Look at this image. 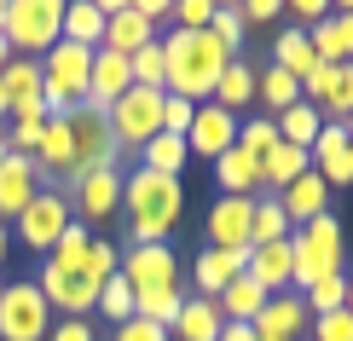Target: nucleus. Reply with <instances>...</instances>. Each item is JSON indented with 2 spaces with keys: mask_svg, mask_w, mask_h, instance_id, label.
<instances>
[{
  "mask_svg": "<svg viewBox=\"0 0 353 341\" xmlns=\"http://www.w3.org/2000/svg\"><path fill=\"white\" fill-rule=\"evenodd\" d=\"M157 41H163V64H168L163 93L185 99V105H209L220 70L232 64V52L220 47L209 29H168V35H157Z\"/></svg>",
  "mask_w": 353,
  "mask_h": 341,
  "instance_id": "f257e3e1",
  "label": "nucleus"
},
{
  "mask_svg": "<svg viewBox=\"0 0 353 341\" xmlns=\"http://www.w3.org/2000/svg\"><path fill=\"white\" fill-rule=\"evenodd\" d=\"M122 214H128V237L134 243H168V231L185 214V191H180V180L134 168L122 180Z\"/></svg>",
  "mask_w": 353,
  "mask_h": 341,
  "instance_id": "f03ea898",
  "label": "nucleus"
},
{
  "mask_svg": "<svg viewBox=\"0 0 353 341\" xmlns=\"http://www.w3.org/2000/svg\"><path fill=\"white\" fill-rule=\"evenodd\" d=\"M290 249H296V272H290V289L296 295H307L330 272H347V237H342V220L336 214H319L307 226H296L290 231Z\"/></svg>",
  "mask_w": 353,
  "mask_h": 341,
  "instance_id": "7ed1b4c3",
  "label": "nucleus"
},
{
  "mask_svg": "<svg viewBox=\"0 0 353 341\" xmlns=\"http://www.w3.org/2000/svg\"><path fill=\"white\" fill-rule=\"evenodd\" d=\"M6 35L12 58H47L64 35V0H6Z\"/></svg>",
  "mask_w": 353,
  "mask_h": 341,
  "instance_id": "20e7f679",
  "label": "nucleus"
},
{
  "mask_svg": "<svg viewBox=\"0 0 353 341\" xmlns=\"http://www.w3.org/2000/svg\"><path fill=\"white\" fill-rule=\"evenodd\" d=\"M87 76H93V52L76 47V41H58L41 58V105H47V116L87 105Z\"/></svg>",
  "mask_w": 353,
  "mask_h": 341,
  "instance_id": "39448f33",
  "label": "nucleus"
},
{
  "mask_svg": "<svg viewBox=\"0 0 353 341\" xmlns=\"http://www.w3.org/2000/svg\"><path fill=\"white\" fill-rule=\"evenodd\" d=\"M64 127H70V185L76 180H87V174H99V168H116V139H110V122H105V110H87V105H76V110H64Z\"/></svg>",
  "mask_w": 353,
  "mask_h": 341,
  "instance_id": "423d86ee",
  "label": "nucleus"
},
{
  "mask_svg": "<svg viewBox=\"0 0 353 341\" xmlns=\"http://www.w3.org/2000/svg\"><path fill=\"white\" fill-rule=\"evenodd\" d=\"M105 122H110L116 151H145V145L163 133V93H151V87H128V93L105 110Z\"/></svg>",
  "mask_w": 353,
  "mask_h": 341,
  "instance_id": "0eeeda50",
  "label": "nucleus"
},
{
  "mask_svg": "<svg viewBox=\"0 0 353 341\" xmlns=\"http://www.w3.org/2000/svg\"><path fill=\"white\" fill-rule=\"evenodd\" d=\"M47 330H52V307L35 289V278L6 284V295H0V341H47Z\"/></svg>",
  "mask_w": 353,
  "mask_h": 341,
  "instance_id": "6e6552de",
  "label": "nucleus"
},
{
  "mask_svg": "<svg viewBox=\"0 0 353 341\" xmlns=\"http://www.w3.org/2000/svg\"><path fill=\"white\" fill-rule=\"evenodd\" d=\"M70 220H76V214H70V197L52 185V191H41V197L29 203L18 220H12V226H18L12 237H18L23 249H35V255H52V243L70 231Z\"/></svg>",
  "mask_w": 353,
  "mask_h": 341,
  "instance_id": "1a4fd4ad",
  "label": "nucleus"
},
{
  "mask_svg": "<svg viewBox=\"0 0 353 341\" xmlns=\"http://www.w3.org/2000/svg\"><path fill=\"white\" fill-rule=\"evenodd\" d=\"M35 289L47 295V307H58L64 318H87V313L99 307V289H105V284H93L81 266H52V260H41Z\"/></svg>",
  "mask_w": 353,
  "mask_h": 341,
  "instance_id": "9d476101",
  "label": "nucleus"
},
{
  "mask_svg": "<svg viewBox=\"0 0 353 341\" xmlns=\"http://www.w3.org/2000/svg\"><path fill=\"white\" fill-rule=\"evenodd\" d=\"M116 272H122V284L134 295H145V289H180V255H174L168 243H134Z\"/></svg>",
  "mask_w": 353,
  "mask_h": 341,
  "instance_id": "9b49d317",
  "label": "nucleus"
},
{
  "mask_svg": "<svg viewBox=\"0 0 353 341\" xmlns=\"http://www.w3.org/2000/svg\"><path fill=\"white\" fill-rule=\"evenodd\" d=\"M122 180H128L122 168H99V174H87V180H76L70 185V214H76L81 226H99L105 214H122Z\"/></svg>",
  "mask_w": 353,
  "mask_h": 341,
  "instance_id": "f8f14e48",
  "label": "nucleus"
},
{
  "mask_svg": "<svg viewBox=\"0 0 353 341\" xmlns=\"http://www.w3.org/2000/svg\"><path fill=\"white\" fill-rule=\"evenodd\" d=\"M307 168H313L330 191L353 185V139H347L342 122H325V127H319V139L307 145Z\"/></svg>",
  "mask_w": 353,
  "mask_h": 341,
  "instance_id": "ddd939ff",
  "label": "nucleus"
},
{
  "mask_svg": "<svg viewBox=\"0 0 353 341\" xmlns=\"http://www.w3.org/2000/svg\"><path fill=\"white\" fill-rule=\"evenodd\" d=\"M47 191V174H41L35 156H18L6 151V162H0V220H18L29 203Z\"/></svg>",
  "mask_w": 353,
  "mask_h": 341,
  "instance_id": "4468645a",
  "label": "nucleus"
},
{
  "mask_svg": "<svg viewBox=\"0 0 353 341\" xmlns=\"http://www.w3.org/2000/svg\"><path fill=\"white\" fill-rule=\"evenodd\" d=\"M232 145H238V116H226L220 105H197V116H191V133H185V151L214 162L226 156Z\"/></svg>",
  "mask_w": 353,
  "mask_h": 341,
  "instance_id": "2eb2a0df",
  "label": "nucleus"
},
{
  "mask_svg": "<svg viewBox=\"0 0 353 341\" xmlns=\"http://www.w3.org/2000/svg\"><path fill=\"white\" fill-rule=\"evenodd\" d=\"M307 324H313L307 301L296 289H284V295H267V307H261V318H255V335L261 341H301Z\"/></svg>",
  "mask_w": 353,
  "mask_h": 341,
  "instance_id": "dca6fc26",
  "label": "nucleus"
},
{
  "mask_svg": "<svg viewBox=\"0 0 353 341\" xmlns=\"http://www.w3.org/2000/svg\"><path fill=\"white\" fill-rule=\"evenodd\" d=\"M151 41H157V29L145 23L134 6H122V0H105V41H99L105 52H116V58H134L139 47H151Z\"/></svg>",
  "mask_w": 353,
  "mask_h": 341,
  "instance_id": "f3484780",
  "label": "nucleus"
},
{
  "mask_svg": "<svg viewBox=\"0 0 353 341\" xmlns=\"http://www.w3.org/2000/svg\"><path fill=\"white\" fill-rule=\"evenodd\" d=\"M243 266H249V249H203V255H191V284L203 301H214L232 278H243Z\"/></svg>",
  "mask_w": 353,
  "mask_h": 341,
  "instance_id": "a211bd4d",
  "label": "nucleus"
},
{
  "mask_svg": "<svg viewBox=\"0 0 353 341\" xmlns=\"http://www.w3.org/2000/svg\"><path fill=\"white\" fill-rule=\"evenodd\" d=\"M249 220H255V197H214L209 249H249Z\"/></svg>",
  "mask_w": 353,
  "mask_h": 341,
  "instance_id": "6ab92c4d",
  "label": "nucleus"
},
{
  "mask_svg": "<svg viewBox=\"0 0 353 341\" xmlns=\"http://www.w3.org/2000/svg\"><path fill=\"white\" fill-rule=\"evenodd\" d=\"M134 87V70H128V58H116L99 47L93 52V76H87V110H110L116 99Z\"/></svg>",
  "mask_w": 353,
  "mask_h": 341,
  "instance_id": "aec40b11",
  "label": "nucleus"
},
{
  "mask_svg": "<svg viewBox=\"0 0 353 341\" xmlns=\"http://www.w3.org/2000/svg\"><path fill=\"white\" fill-rule=\"evenodd\" d=\"M243 272L255 278L267 295H284L290 289V272H296V249H290V237H284V243H255Z\"/></svg>",
  "mask_w": 353,
  "mask_h": 341,
  "instance_id": "412c9836",
  "label": "nucleus"
},
{
  "mask_svg": "<svg viewBox=\"0 0 353 341\" xmlns=\"http://www.w3.org/2000/svg\"><path fill=\"white\" fill-rule=\"evenodd\" d=\"M278 203H284V220H290V226H307V220L330 214V185L319 180L313 168H307L296 185H284V191H278Z\"/></svg>",
  "mask_w": 353,
  "mask_h": 341,
  "instance_id": "4be33fe9",
  "label": "nucleus"
},
{
  "mask_svg": "<svg viewBox=\"0 0 353 341\" xmlns=\"http://www.w3.org/2000/svg\"><path fill=\"white\" fill-rule=\"evenodd\" d=\"M307 41H313L319 64H353V6L330 12L325 23H313V29H307Z\"/></svg>",
  "mask_w": 353,
  "mask_h": 341,
  "instance_id": "5701e85b",
  "label": "nucleus"
},
{
  "mask_svg": "<svg viewBox=\"0 0 353 341\" xmlns=\"http://www.w3.org/2000/svg\"><path fill=\"white\" fill-rule=\"evenodd\" d=\"M58 41H76V47L99 52V41H105V0H64V35Z\"/></svg>",
  "mask_w": 353,
  "mask_h": 341,
  "instance_id": "b1692460",
  "label": "nucleus"
},
{
  "mask_svg": "<svg viewBox=\"0 0 353 341\" xmlns=\"http://www.w3.org/2000/svg\"><path fill=\"white\" fill-rule=\"evenodd\" d=\"M272 64L284 70V76H296V81H307V76H319V52H313V41H307V29H278V41H272Z\"/></svg>",
  "mask_w": 353,
  "mask_h": 341,
  "instance_id": "393cba45",
  "label": "nucleus"
},
{
  "mask_svg": "<svg viewBox=\"0 0 353 341\" xmlns=\"http://www.w3.org/2000/svg\"><path fill=\"white\" fill-rule=\"evenodd\" d=\"M0 93H6V110L41 105V58H6V70H0Z\"/></svg>",
  "mask_w": 353,
  "mask_h": 341,
  "instance_id": "a878e982",
  "label": "nucleus"
},
{
  "mask_svg": "<svg viewBox=\"0 0 353 341\" xmlns=\"http://www.w3.org/2000/svg\"><path fill=\"white\" fill-rule=\"evenodd\" d=\"M214 180H220V197H255L261 191V162L232 145L226 156H214Z\"/></svg>",
  "mask_w": 353,
  "mask_h": 341,
  "instance_id": "bb28decb",
  "label": "nucleus"
},
{
  "mask_svg": "<svg viewBox=\"0 0 353 341\" xmlns=\"http://www.w3.org/2000/svg\"><path fill=\"white\" fill-rule=\"evenodd\" d=\"M214 307H220V318H226V324H255L261 307H267V289L243 272V278H232V284L214 295Z\"/></svg>",
  "mask_w": 353,
  "mask_h": 341,
  "instance_id": "cd10ccee",
  "label": "nucleus"
},
{
  "mask_svg": "<svg viewBox=\"0 0 353 341\" xmlns=\"http://www.w3.org/2000/svg\"><path fill=\"white\" fill-rule=\"evenodd\" d=\"M209 105H220L226 116H238L243 105H255V64L232 58V64L220 70V81H214V99H209Z\"/></svg>",
  "mask_w": 353,
  "mask_h": 341,
  "instance_id": "c85d7f7f",
  "label": "nucleus"
},
{
  "mask_svg": "<svg viewBox=\"0 0 353 341\" xmlns=\"http://www.w3.org/2000/svg\"><path fill=\"white\" fill-rule=\"evenodd\" d=\"M220 307L214 301H203V295H191V301L180 307V318H174V330L168 335H180V341H220Z\"/></svg>",
  "mask_w": 353,
  "mask_h": 341,
  "instance_id": "c756f323",
  "label": "nucleus"
},
{
  "mask_svg": "<svg viewBox=\"0 0 353 341\" xmlns=\"http://www.w3.org/2000/svg\"><path fill=\"white\" fill-rule=\"evenodd\" d=\"M185 162H191V151H185L180 133H157V139L139 151V168H145V174H163V180H180Z\"/></svg>",
  "mask_w": 353,
  "mask_h": 341,
  "instance_id": "7c9ffc66",
  "label": "nucleus"
},
{
  "mask_svg": "<svg viewBox=\"0 0 353 341\" xmlns=\"http://www.w3.org/2000/svg\"><path fill=\"white\" fill-rule=\"evenodd\" d=\"M255 99L267 105V116H284L290 105H301V81L284 76L278 64H267V70H255Z\"/></svg>",
  "mask_w": 353,
  "mask_h": 341,
  "instance_id": "2f4dec72",
  "label": "nucleus"
},
{
  "mask_svg": "<svg viewBox=\"0 0 353 341\" xmlns=\"http://www.w3.org/2000/svg\"><path fill=\"white\" fill-rule=\"evenodd\" d=\"M272 127H278V145H296V151H307V145L319 139V127H325V116L301 99V105H290L284 116H272Z\"/></svg>",
  "mask_w": 353,
  "mask_h": 341,
  "instance_id": "473e14b6",
  "label": "nucleus"
},
{
  "mask_svg": "<svg viewBox=\"0 0 353 341\" xmlns=\"http://www.w3.org/2000/svg\"><path fill=\"white\" fill-rule=\"evenodd\" d=\"M41 133H47V105L12 110V127H6V151H18V156H35Z\"/></svg>",
  "mask_w": 353,
  "mask_h": 341,
  "instance_id": "72a5a7b5",
  "label": "nucleus"
},
{
  "mask_svg": "<svg viewBox=\"0 0 353 341\" xmlns=\"http://www.w3.org/2000/svg\"><path fill=\"white\" fill-rule=\"evenodd\" d=\"M319 116H325V122H347V116H353V64H330Z\"/></svg>",
  "mask_w": 353,
  "mask_h": 341,
  "instance_id": "f704fd0d",
  "label": "nucleus"
},
{
  "mask_svg": "<svg viewBox=\"0 0 353 341\" xmlns=\"http://www.w3.org/2000/svg\"><path fill=\"white\" fill-rule=\"evenodd\" d=\"M284 237H290L284 203H278V197H255V220H249V249H255V243H284Z\"/></svg>",
  "mask_w": 353,
  "mask_h": 341,
  "instance_id": "c9c22d12",
  "label": "nucleus"
},
{
  "mask_svg": "<svg viewBox=\"0 0 353 341\" xmlns=\"http://www.w3.org/2000/svg\"><path fill=\"white\" fill-rule=\"evenodd\" d=\"M180 307H185V295H180V289H145V295H134V318L163 324V330H174Z\"/></svg>",
  "mask_w": 353,
  "mask_h": 341,
  "instance_id": "e433bc0d",
  "label": "nucleus"
},
{
  "mask_svg": "<svg viewBox=\"0 0 353 341\" xmlns=\"http://www.w3.org/2000/svg\"><path fill=\"white\" fill-rule=\"evenodd\" d=\"M301 301H307V313H313V318H325V313H342V307H347V272H330V278H319V284L307 289Z\"/></svg>",
  "mask_w": 353,
  "mask_h": 341,
  "instance_id": "4c0bfd02",
  "label": "nucleus"
},
{
  "mask_svg": "<svg viewBox=\"0 0 353 341\" xmlns=\"http://www.w3.org/2000/svg\"><path fill=\"white\" fill-rule=\"evenodd\" d=\"M87 249H93V226L70 220V231L52 243V255H47V260H52V266H81V272H87Z\"/></svg>",
  "mask_w": 353,
  "mask_h": 341,
  "instance_id": "58836bf2",
  "label": "nucleus"
},
{
  "mask_svg": "<svg viewBox=\"0 0 353 341\" xmlns=\"http://www.w3.org/2000/svg\"><path fill=\"white\" fill-rule=\"evenodd\" d=\"M128 70H134V87H151V93H163V81H168V64H163V41L139 47L134 58H128Z\"/></svg>",
  "mask_w": 353,
  "mask_h": 341,
  "instance_id": "ea45409f",
  "label": "nucleus"
},
{
  "mask_svg": "<svg viewBox=\"0 0 353 341\" xmlns=\"http://www.w3.org/2000/svg\"><path fill=\"white\" fill-rule=\"evenodd\" d=\"M238 151H249L255 162H267L278 151V127H272V116H255V122H238Z\"/></svg>",
  "mask_w": 353,
  "mask_h": 341,
  "instance_id": "a19ab883",
  "label": "nucleus"
},
{
  "mask_svg": "<svg viewBox=\"0 0 353 341\" xmlns=\"http://www.w3.org/2000/svg\"><path fill=\"white\" fill-rule=\"evenodd\" d=\"M99 318H110V324H128V318H134V289L122 284V272L99 289Z\"/></svg>",
  "mask_w": 353,
  "mask_h": 341,
  "instance_id": "79ce46f5",
  "label": "nucleus"
},
{
  "mask_svg": "<svg viewBox=\"0 0 353 341\" xmlns=\"http://www.w3.org/2000/svg\"><path fill=\"white\" fill-rule=\"evenodd\" d=\"M209 35H214V41H220V47H226L232 58H238V52H243V12H238V6H214Z\"/></svg>",
  "mask_w": 353,
  "mask_h": 341,
  "instance_id": "37998d69",
  "label": "nucleus"
},
{
  "mask_svg": "<svg viewBox=\"0 0 353 341\" xmlns=\"http://www.w3.org/2000/svg\"><path fill=\"white\" fill-rule=\"evenodd\" d=\"M116 266H122V249L105 243V237H93V249H87V278H93V284H110Z\"/></svg>",
  "mask_w": 353,
  "mask_h": 341,
  "instance_id": "c03bdc74",
  "label": "nucleus"
},
{
  "mask_svg": "<svg viewBox=\"0 0 353 341\" xmlns=\"http://www.w3.org/2000/svg\"><path fill=\"white\" fill-rule=\"evenodd\" d=\"M307 335H313V341H353V313L342 307V313L313 318V324H307Z\"/></svg>",
  "mask_w": 353,
  "mask_h": 341,
  "instance_id": "a18cd8bd",
  "label": "nucleus"
},
{
  "mask_svg": "<svg viewBox=\"0 0 353 341\" xmlns=\"http://www.w3.org/2000/svg\"><path fill=\"white\" fill-rule=\"evenodd\" d=\"M191 116H197V105H185V99H168L163 93V133H191Z\"/></svg>",
  "mask_w": 353,
  "mask_h": 341,
  "instance_id": "49530a36",
  "label": "nucleus"
},
{
  "mask_svg": "<svg viewBox=\"0 0 353 341\" xmlns=\"http://www.w3.org/2000/svg\"><path fill=\"white\" fill-rule=\"evenodd\" d=\"M110 341H174L163 324H145V318H128V324H116Z\"/></svg>",
  "mask_w": 353,
  "mask_h": 341,
  "instance_id": "de8ad7c7",
  "label": "nucleus"
},
{
  "mask_svg": "<svg viewBox=\"0 0 353 341\" xmlns=\"http://www.w3.org/2000/svg\"><path fill=\"white\" fill-rule=\"evenodd\" d=\"M174 18H180V29H209L214 0H185V6H174Z\"/></svg>",
  "mask_w": 353,
  "mask_h": 341,
  "instance_id": "09e8293b",
  "label": "nucleus"
},
{
  "mask_svg": "<svg viewBox=\"0 0 353 341\" xmlns=\"http://www.w3.org/2000/svg\"><path fill=\"white\" fill-rule=\"evenodd\" d=\"M47 341H99V335H93V324H87V318H58L52 330H47Z\"/></svg>",
  "mask_w": 353,
  "mask_h": 341,
  "instance_id": "8fccbe9b",
  "label": "nucleus"
},
{
  "mask_svg": "<svg viewBox=\"0 0 353 341\" xmlns=\"http://www.w3.org/2000/svg\"><path fill=\"white\" fill-rule=\"evenodd\" d=\"M290 18H296L301 29H313V23L330 18V6H325V0H296V6H290Z\"/></svg>",
  "mask_w": 353,
  "mask_h": 341,
  "instance_id": "3c124183",
  "label": "nucleus"
},
{
  "mask_svg": "<svg viewBox=\"0 0 353 341\" xmlns=\"http://www.w3.org/2000/svg\"><path fill=\"white\" fill-rule=\"evenodd\" d=\"M128 6H134V12H139V18H145V23H151V29L174 18V6H168V0H128Z\"/></svg>",
  "mask_w": 353,
  "mask_h": 341,
  "instance_id": "603ef678",
  "label": "nucleus"
},
{
  "mask_svg": "<svg viewBox=\"0 0 353 341\" xmlns=\"http://www.w3.org/2000/svg\"><path fill=\"white\" fill-rule=\"evenodd\" d=\"M238 12H243V23H272V18H278L272 0H249V6H238Z\"/></svg>",
  "mask_w": 353,
  "mask_h": 341,
  "instance_id": "864d4df0",
  "label": "nucleus"
},
{
  "mask_svg": "<svg viewBox=\"0 0 353 341\" xmlns=\"http://www.w3.org/2000/svg\"><path fill=\"white\" fill-rule=\"evenodd\" d=\"M220 341H261L255 324H220Z\"/></svg>",
  "mask_w": 353,
  "mask_h": 341,
  "instance_id": "5fc2aeb1",
  "label": "nucleus"
},
{
  "mask_svg": "<svg viewBox=\"0 0 353 341\" xmlns=\"http://www.w3.org/2000/svg\"><path fill=\"white\" fill-rule=\"evenodd\" d=\"M6 255H12V231H6V220H0V266H6Z\"/></svg>",
  "mask_w": 353,
  "mask_h": 341,
  "instance_id": "6e6d98bb",
  "label": "nucleus"
},
{
  "mask_svg": "<svg viewBox=\"0 0 353 341\" xmlns=\"http://www.w3.org/2000/svg\"><path fill=\"white\" fill-rule=\"evenodd\" d=\"M6 58H12V47H6V35H0V70H6Z\"/></svg>",
  "mask_w": 353,
  "mask_h": 341,
  "instance_id": "4d7b16f0",
  "label": "nucleus"
},
{
  "mask_svg": "<svg viewBox=\"0 0 353 341\" xmlns=\"http://www.w3.org/2000/svg\"><path fill=\"white\" fill-rule=\"evenodd\" d=\"M347 313H353V272H347Z\"/></svg>",
  "mask_w": 353,
  "mask_h": 341,
  "instance_id": "13d9d810",
  "label": "nucleus"
},
{
  "mask_svg": "<svg viewBox=\"0 0 353 341\" xmlns=\"http://www.w3.org/2000/svg\"><path fill=\"white\" fill-rule=\"evenodd\" d=\"M0 162H6V127H0Z\"/></svg>",
  "mask_w": 353,
  "mask_h": 341,
  "instance_id": "bf43d9fd",
  "label": "nucleus"
},
{
  "mask_svg": "<svg viewBox=\"0 0 353 341\" xmlns=\"http://www.w3.org/2000/svg\"><path fill=\"white\" fill-rule=\"evenodd\" d=\"M6 116H12V110H6V93H0V122H6Z\"/></svg>",
  "mask_w": 353,
  "mask_h": 341,
  "instance_id": "052dcab7",
  "label": "nucleus"
},
{
  "mask_svg": "<svg viewBox=\"0 0 353 341\" xmlns=\"http://www.w3.org/2000/svg\"><path fill=\"white\" fill-rule=\"evenodd\" d=\"M0 23H6V0H0Z\"/></svg>",
  "mask_w": 353,
  "mask_h": 341,
  "instance_id": "680f3d73",
  "label": "nucleus"
},
{
  "mask_svg": "<svg viewBox=\"0 0 353 341\" xmlns=\"http://www.w3.org/2000/svg\"><path fill=\"white\" fill-rule=\"evenodd\" d=\"M0 295H6V284H0Z\"/></svg>",
  "mask_w": 353,
  "mask_h": 341,
  "instance_id": "e2e57ef3",
  "label": "nucleus"
}]
</instances>
